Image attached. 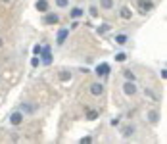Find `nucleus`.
<instances>
[{
    "label": "nucleus",
    "mask_w": 167,
    "mask_h": 144,
    "mask_svg": "<svg viewBox=\"0 0 167 144\" xmlns=\"http://www.w3.org/2000/svg\"><path fill=\"white\" fill-rule=\"evenodd\" d=\"M31 65H33V67H36V65H39V60H36V58H33V60H31Z\"/></svg>",
    "instance_id": "25"
},
{
    "label": "nucleus",
    "mask_w": 167,
    "mask_h": 144,
    "mask_svg": "<svg viewBox=\"0 0 167 144\" xmlns=\"http://www.w3.org/2000/svg\"><path fill=\"white\" fill-rule=\"evenodd\" d=\"M36 10H39V12H46L48 10V2H46V0H39V2H36Z\"/></svg>",
    "instance_id": "11"
},
{
    "label": "nucleus",
    "mask_w": 167,
    "mask_h": 144,
    "mask_svg": "<svg viewBox=\"0 0 167 144\" xmlns=\"http://www.w3.org/2000/svg\"><path fill=\"white\" fill-rule=\"evenodd\" d=\"M96 73H98L100 77H106L109 73V65L108 64H100V65H96Z\"/></svg>",
    "instance_id": "7"
},
{
    "label": "nucleus",
    "mask_w": 167,
    "mask_h": 144,
    "mask_svg": "<svg viewBox=\"0 0 167 144\" xmlns=\"http://www.w3.org/2000/svg\"><path fill=\"white\" fill-rule=\"evenodd\" d=\"M121 134H123L125 138L133 137V134H134V127H133V125H127V127H123V131H121Z\"/></svg>",
    "instance_id": "8"
},
{
    "label": "nucleus",
    "mask_w": 167,
    "mask_h": 144,
    "mask_svg": "<svg viewBox=\"0 0 167 144\" xmlns=\"http://www.w3.org/2000/svg\"><path fill=\"white\" fill-rule=\"evenodd\" d=\"M100 6L104 8V10H112V8H113V0H100Z\"/></svg>",
    "instance_id": "12"
},
{
    "label": "nucleus",
    "mask_w": 167,
    "mask_h": 144,
    "mask_svg": "<svg viewBox=\"0 0 167 144\" xmlns=\"http://www.w3.org/2000/svg\"><path fill=\"white\" fill-rule=\"evenodd\" d=\"M115 60L117 61H125V60H127V54H125V52H119V54L115 56Z\"/></svg>",
    "instance_id": "22"
},
{
    "label": "nucleus",
    "mask_w": 167,
    "mask_h": 144,
    "mask_svg": "<svg viewBox=\"0 0 167 144\" xmlns=\"http://www.w3.org/2000/svg\"><path fill=\"white\" fill-rule=\"evenodd\" d=\"M81 15H83V10H81V8H71V18L73 19H79Z\"/></svg>",
    "instance_id": "13"
},
{
    "label": "nucleus",
    "mask_w": 167,
    "mask_h": 144,
    "mask_svg": "<svg viewBox=\"0 0 167 144\" xmlns=\"http://www.w3.org/2000/svg\"><path fill=\"white\" fill-rule=\"evenodd\" d=\"M2 2H10V0H2Z\"/></svg>",
    "instance_id": "28"
},
{
    "label": "nucleus",
    "mask_w": 167,
    "mask_h": 144,
    "mask_svg": "<svg viewBox=\"0 0 167 144\" xmlns=\"http://www.w3.org/2000/svg\"><path fill=\"white\" fill-rule=\"evenodd\" d=\"M56 6H58V8H67L69 0H56Z\"/></svg>",
    "instance_id": "20"
},
{
    "label": "nucleus",
    "mask_w": 167,
    "mask_h": 144,
    "mask_svg": "<svg viewBox=\"0 0 167 144\" xmlns=\"http://www.w3.org/2000/svg\"><path fill=\"white\" fill-rule=\"evenodd\" d=\"M33 52H35V56H36V54H40V46H35V48H33Z\"/></svg>",
    "instance_id": "26"
},
{
    "label": "nucleus",
    "mask_w": 167,
    "mask_h": 144,
    "mask_svg": "<svg viewBox=\"0 0 167 144\" xmlns=\"http://www.w3.org/2000/svg\"><path fill=\"white\" fill-rule=\"evenodd\" d=\"M90 15H94V18L98 15V10H96V6H92V8H90Z\"/></svg>",
    "instance_id": "24"
},
{
    "label": "nucleus",
    "mask_w": 167,
    "mask_h": 144,
    "mask_svg": "<svg viewBox=\"0 0 167 144\" xmlns=\"http://www.w3.org/2000/svg\"><path fill=\"white\" fill-rule=\"evenodd\" d=\"M123 92L127 94V96H133V94H136V86H134V81H125Z\"/></svg>",
    "instance_id": "2"
},
{
    "label": "nucleus",
    "mask_w": 167,
    "mask_h": 144,
    "mask_svg": "<svg viewBox=\"0 0 167 144\" xmlns=\"http://www.w3.org/2000/svg\"><path fill=\"white\" fill-rule=\"evenodd\" d=\"M119 15H121V18H123V19H131V12H129L127 8H121Z\"/></svg>",
    "instance_id": "16"
},
{
    "label": "nucleus",
    "mask_w": 167,
    "mask_h": 144,
    "mask_svg": "<svg viewBox=\"0 0 167 144\" xmlns=\"http://www.w3.org/2000/svg\"><path fill=\"white\" fill-rule=\"evenodd\" d=\"M148 119H150V123H158L160 121V113H158L156 110H152V112L148 113Z\"/></svg>",
    "instance_id": "10"
},
{
    "label": "nucleus",
    "mask_w": 167,
    "mask_h": 144,
    "mask_svg": "<svg viewBox=\"0 0 167 144\" xmlns=\"http://www.w3.org/2000/svg\"><path fill=\"white\" fill-rule=\"evenodd\" d=\"M21 110H23V112H27V113H33V112H35V108H33L31 104H23Z\"/></svg>",
    "instance_id": "19"
},
{
    "label": "nucleus",
    "mask_w": 167,
    "mask_h": 144,
    "mask_svg": "<svg viewBox=\"0 0 167 144\" xmlns=\"http://www.w3.org/2000/svg\"><path fill=\"white\" fill-rule=\"evenodd\" d=\"M109 29H112V25H108V23H104V25H102V27H98V33H100V35H104V33H108Z\"/></svg>",
    "instance_id": "18"
},
{
    "label": "nucleus",
    "mask_w": 167,
    "mask_h": 144,
    "mask_svg": "<svg viewBox=\"0 0 167 144\" xmlns=\"http://www.w3.org/2000/svg\"><path fill=\"white\" fill-rule=\"evenodd\" d=\"M10 123L12 125H21L23 123V113L21 112H12L10 113Z\"/></svg>",
    "instance_id": "3"
},
{
    "label": "nucleus",
    "mask_w": 167,
    "mask_h": 144,
    "mask_svg": "<svg viewBox=\"0 0 167 144\" xmlns=\"http://www.w3.org/2000/svg\"><path fill=\"white\" fill-rule=\"evenodd\" d=\"M40 56H42V61L44 64H52V50H50V46H42L40 48Z\"/></svg>",
    "instance_id": "1"
},
{
    "label": "nucleus",
    "mask_w": 167,
    "mask_h": 144,
    "mask_svg": "<svg viewBox=\"0 0 167 144\" xmlns=\"http://www.w3.org/2000/svg\"><path fill=\"white\" fill-rule=\"evenodd\" d=\"M69 37V31L67 29H60L58 31V37H56V40H58V44H63L66 42V39Z\"/></svg>",
    "instance_id": "6"
},
{
    "label": "nucleus",
    "mask_w": 167,
    "mask_h": 144,
    "mask_svg": "<svg viewBox=\"0 0 167 144\" xmlns=\"http://www.w3.org/2000/svg\"><path fill=\"white\" fill-rule=\"evenodd\" d=\"M127 40H129L127 35H117V37H115V42L121 44V46H123V44H127Z\"/></svg>",
    "instance_id": "14"
},
{
    "label": "nucleus",
    "mask_w": 167,
    "mask_h": 144,
    "mask_svg": "<svg viewBox=\"0 0 167 144\" xmlns=\"http://www.w3.org/2000/svg\"><path fill=\"white\" fill-rule=\"evenodd\" d=\"M123 77H125V81H134V73L129 71V69H123Z\"/></svg>",
    "instance_id": "15"
},
{
    "label": "nucleus",
    "mask_w": 167,
    "mask_h": 144,
    "mask_svg": "<svg viewBox=\"0 0 167 144\" xmlns=\"http://www.w3.org/2000/svg\"><path fill=\"white\" fill-rule=\"evenodd\" d=\"M2 44H4V40H2V39H0V48H2Z\"/></svg>",
    "instance_id": "27"
},
{
    "label": "nucleus",
    "mask_w": 167,
    "mask_h": 144,
    "mask_svg": "<svg viewBox=\"0 0 167 144\" xmlns=\"http://www.w3.org/2000/svg\"><path fill=\"white\" fill-rule=\"evenodd\" d=\"M138 6H140V12L154 10V2H152V0H140V2H138Z\"/></svg>",
    "instance_id": "4"
},
{
    "label": "nucleus",
    "mask_w": 167,
    "mask_h": 144,
    "mask_svg": "<svg viewBox=\"0 0 167 144\" xmlns=\"http://www.w3.org/2000/svg\"><path fill=\"white\" fill-rule=\"evenodd\" d=\"M102 92H104V85H102V83H92V85H90V94L100 96Z\"/></svg>",
    "instance_id": "5"
},
{
    "label": "nucleus",
    "mask_w": 167,
    "mask_h": 144,
    "mask_svg": "<svg viewBox=\"0 0 167 144\" xmlns=\"http://www.w3.org/2000/svg\"><path fill=\"white\" fill-rule=\"evenodd\" d=\"M81 142H83V144H88V142H92V138L90 137H83V138H81Z\"/></svg>",
    "instance_id": "23"
},
{
    "label": "nucleus",
    "mask_w": 167,
    "mask_h": 144,
    "mask_svg": "<svg viewBox=\"0 0 167 144\" xmlns=\"http://www.w3.org/2000/svg\"><path fill=\"white\" fill-rule=\"evenodd\" d=\"M96 117H98V112H92V110H88V112H87V119H90V121H94Z\"/></svg>",
    "instance_id": "17"
},
{
    "label": "nucleus",
    "mask_w": 167,
    "mask_h": 144,
    "mask_svg": "<svg viewBox=\"0 0 167 144\" xmlns=\"http://www.w3.org/2000/svg\"><path fill=\"white\" fill-rule=\"evenodd\" d=\"M69 77H71V73H69V71H62V73H60V79H62V81H67Z\"/></svg>",
    "instance_id": "21"
},
{
    "label": "nucleus",
    "mask_w": 167,
    "mask_h": 144,
    "mask_svg": "<svg viewBox=\"0 0 167 144\" xmlns=\"http://www.w3.org/2000/svg\"><path fill=\"white\" fill-rule=\"evenodd\" d=\"M44 21H46V23H52V25H54V23H58V21H60V18H58L56 14H48L46 18H44Z\"/></svg>",
    "instance_id": "9"
}]
</instances>
